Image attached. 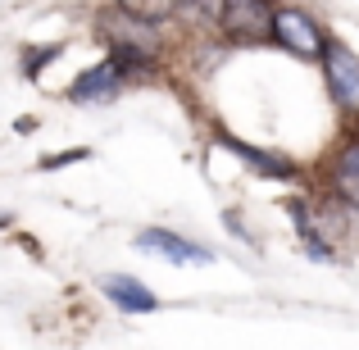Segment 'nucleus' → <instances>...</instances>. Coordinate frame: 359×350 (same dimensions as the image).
Returning <instances> with one entry per match:
<instances>
[{"label": "nucleus", "mask_w": 359, "mask_h": 350, "mask_svg": "<svg viewBox=\"0 0 359 350\" xmlns=\"http://www.w3.org/2000/svg\"><path fill=\"white\" fill-rule=\"evenodd\" d=\"M91 155V150H60V155H55V159H41V168H64V164H73V159H87Z\"/></svg>", "instance_id": "10"}, {"label": "nucleus", "mask_w": 359, "mask_h": 350, "mask_svg": "<svg viewBox=\"0 0 359 350\" xmlns=\"http://www.w3.org/2000/svg\"><path fill=\"white\" fill-rule=\"evenodd\" d=\"M273 9H278V0H219L214 23L232 46H269Z\"/></svg>", "instance_id": "1"}, {"label": "nucleus", "mask_w": 359, "mask_h": 350, "mask_svg": "<svg viewBox=\"0 0 359 350\" xmlns=\"http://www.w3.org/2000/svg\"><path fill=\"white\" fill-rule=\"evenodd\" d=\"M128 82V73H123V64L118 60H105V64H96V69H87L78 82H73V91L69 96L73 100H109L114 91Z\"/></svg>", "instance_id": "7"}, {"label": "nucleus", "mask_w": 359, "mask_h": 350, "mask_svg": "<svg viewBox=\"0 0 359 350\" xmlns=\"http://www.w3.org/2000/svg\"><path fill=\"white\" fill-rule=\"evenodd\" d=\"M332 196L346 210H359V137H346L332 155Z\"/></svg>", "instance_id": "5"}, {"label": "nucleus", "mask_w": 359, "mask_h": 350, "mask_svg": "<svg viewBox=\"0 0 359 350\" xmlns=\"http://www.w3.org/2000/svg\"><path fill=\"white\" fill-rule=\"evenodd\" d=\"M100 287H105V296L114 300L118 309H128V314H150V309H159V296H155V291H150L146 282L128 278V273H114V278H105Z\"/></svg>", "instance_id": "8"}, {"label": "nucleus", "mask_w": 359, "mask_h": 350, "mask_svg": "<svg viewBox=\"0 0 359 350\" xmlns=\"http://www.w3.org/2000/svg\"><path fill=\"white\" fill-rule=\"evenodd\" d=\"M123 14H137V18H150V23H159V18L173 9V0H118Z\"/></svg>", "instance_id": "9"}, {"label": "nucleus", "mask_w": 359, "mask_h": 350, "mask_svg": "<svg viewBox=\"0 0 359 350\" xmlns=\"http://www.w3.org/2000/svg\"><path fill=\"white\" fill-rule=\"evenodd\" d=\"M0 228H9V214H0Z\"/></svg>", "instance_id": "11"}, {"label": "nucleus", "mask_w": 359, "mask_h": 350, "mask_svg": "<svg viewBox=\"0 0 359 350\" xmlns=\"http://www.w3.org/2000/svg\"><path fill=\"white\" fill-rule=\"evenodd\" d=\"M219 141L241 159L245 168H255L259 177H278V182H291V177H296V164H291L287 155H273V150H259V146H250V141H237V137H219Z\"/></svg>", "instance_id": "6"}, {"label": "nucleus", "mask_w": 359, "mask_h": 350, "mask_svg": "<svg viewBox=\"0 0 359 350\" xmlns=\"http://www.w3.org/2000/svg\"><path fill=\"white\" fill-rule=\"evenodd\" d=\"M137 245H141V250L164 255V260H173V264H210V260H214L210 245L187 241V236H177V232H168V228H146V232H137Z\"/></svg>", "instance_id": "4"}, {"label": "nucleus", "mask_w": 359, "mask_h": 350, "mask_svg": "<svg viewBox=\"0 0 359 350\" xmlns=\"http://www.w3.org/2000/svg\"><path fill=\"white\" fill-rule=\"evenodd\" d=\"M318 64H323V82H327V96H332V105L341 109V114H359V55H355L346 41L327 36Z\"/></svg>", "instance_id": "3"}, {"label": "nucleus", "mask_w": 359, "mask_h": 350, "mask_svg": "<svg viewBox=\"0 0 359 350\" xmlns=\"http://www.w3.org/2000/svg\"><path fill=\"white\" fill-rule=\"evenodd\" d=\"M269 46H282V51L296 55V60H318L323 46H327V32H323V23H318L305 5H278L273 9Z\"/></svg>", "instance_id": "2"}]
</instances>
